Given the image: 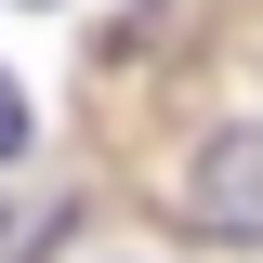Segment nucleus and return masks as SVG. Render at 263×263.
<instances>
[{
  "mask_svg": "<svg viewBox=\"0 0 263 263\" xmlns=\"http://www.w3.org/2000/svg\"><path fill=\"white\" fill-rule=\"evenodd\" d=\"M184 224L224 237V250H263V119H224L184 158Z\"/></svg>",
  "mask_w": 263,
  "mask_h": 263,
  "instance_id": "obj_1",
  "label": "nucleus"
},
{
  "mask_svg": "<svg viewBox=\"0 0 263 263\" xmlns=\"http://www.w3.org/2000/svg\"><path fill=\"white\" fill-rule=\"evenodd\" d=\"M13 145H27V79L0 66V158H13Z\"/></svg>",
  "mask_w": 263,
  "mask_h": 263,
  "instance_id": "obj_2",
  "label": "nucleus"
}]
</instances>
